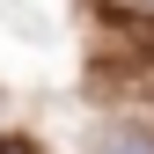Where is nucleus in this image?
<instances>
[{
    "instance_id": "f03ea898",
    "label": "nucleus",
    "mask_w": 154,
    "mask_h": 154,
    "mask_svg": "<svg viewBox=\"0 0 154 154\" xmlns=\"http://www.w3.org/2000/svg\"><path fill=\"white\" fill-rule=\"evenodd\" d=\"M110 15H140V22H154V0H103Z\"/></svg>"
},
{
    "instance_id": "7ed1b4c3",
    "label": "nucleus",
    "mask_w": 154,
    "mask_h": 154,
    "mask_svg": "<svg viewBox=\"0 0 154 154\" xmlns=\"http://www.w3.org/2000/svg\"><path fill=\"white\" fill-rule=\"evenodd\" d=\"M0 154H29V147H22V140H8V147H0Z\"/></svg>"
},
{
    "instance_id": "f257e3e1",
    "label": "nucleus",
    "mask_w": 154,
    "mask_h": 154,
    "mask_svg": "<svg viewBox=\"0 0 154 154\" xmlns=\"http://www.w3.org/2000/svg\"><path fill=\"white\" fill-rule=\"evenodd\" d=\"M95 154H154V140H147V132H132V125H110L103 140H95Z\"/></svg>"
}]
</instances>
